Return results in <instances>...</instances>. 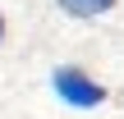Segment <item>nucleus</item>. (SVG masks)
<instances>
[{"label":"nucleus","mask_w":124,"mask_h":119,"mask_svg":"<svg viewBox=\"0 0 124 119\" xmlns=\"http://www.w3.org/2000/svg\"><path fill=\"white\" fill-rule=\"evenodd\" d=\"M51 92L69 110H97V105H106V87L87 69H78V64H55L51 69Z\"/></svg>","instance_id":"obj_1"},{"label":"nucleus","mask_w":124,"mask_h":119,"mask_svg":"<svg viewBox=\"0 0 124 119\" xmlns=\"http://www.w3.org/2000/svg\"><path fill=\"white\" fill-rule=\"evenodd\" d=\"M64 18H106L120 0H55Z\"/></svg>","instance_id":"obj_2"},{"label":"nucleus","mask_w":124,"mask_h":119,"mask_svg":"<svg viewBox=\"0 0 124 119\" xmlns=\"http://www.w3.org/2000/svg\"><path fill=\"white\" fill-rule=\"evenodd\" d=\"M5 32H9V23H5V14H0V46H5Z\"/></svg>","instance_id":"obj_3"}]
</instances>
